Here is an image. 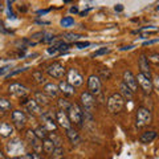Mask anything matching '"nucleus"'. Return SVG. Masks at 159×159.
<instances>
[{
	"instance_id": "nucleus-33",
	"label": "nucleus",
	"mask_w": 159,
	"mask_h": 159,
	"mask_svg": "<svg viewBox=\"0 0 159 159\" xmlns=\"http://www.w3.org/2000/svg\"><path fill=\"white\" fill-rule=\"evenodd\" d=\"M54 47L57 48L58 52H62V51H66V49L69 48V44L65 43V41H58V43L54 44Z\"/></svg>"
},
{
	"instance_id": "nucleus-52",
	"label": "nucleus",
	"mask_w": 159,
	"mask_h": 159,
	"mask_svg": "<svg viewBox=\"0 0 159 159\" xmlns=\"http://www.w3.org/2000/svg\"><path fill=\"white\" fill-rule=\"evenodd\" d=\"M56 159H64V157H56Z\"/></svg>"
},
{
	"instance_id": "nucleus-35",
	"label": "nucleus",
	"mask_w": 159,
	"mask_h": 159,
	"mask_svg": "<svg viewBox=\"0 0 159 159\" xmlns=\"http://www.w3.org/2000/svg\"><path fill=\"white\" fill-rule=\"evenodd\" d=\"M74 45H76V48H78V49H84V48L90 45V43L89 41H74Z\"/></svg>"
},
{
	"instance_id": "nucleus-18",
	"label": "nucleus",
	"mask_w": 159,
	"mask_h": 159,
	"mask_svg": "<svg viewBox=\"0 0 159 159\" xmlns=\"http://www.w3.org/2000/svg\"><path fill=\"white\" fill-rule=\"evenodd\" d=\"M44 93L47 94L48 97H57V94H58V86L56 85V84H53V82H47V84H44Z\"/></svg>"
},
{
	"instance_id": "nucleus-50",
	"label": "nucleus",
	"mask_w": 159,
	"mask_h": 159,
	"mask_svg": "<svg viewBox=\"0 0 159 159\" xmlns=\"http://www.w3.org/2000/svg\"><path fill=\"white\" fill-rule=\"evenodd\" d=\"M73 0H64V3H72Z\"/></svg>"
},
{
	"instance_id": "nucleus-14",
	"label": "nucleus",
	"mask_w": 159,
	"mask_h": 159,
	"mask_svg": "<svg viewBox=\"0 0 159 159\" xmlns=\"http://www.w3.org/2000/svg\"><path fill=\"white\" fill-rule=\"evenodd\" d=\"M56 121L58 122V125L64 127L65 130H68V129H70V121H69V118H68V114L64 111V110H58L56 111Z\"/></svg>"
},
{
	"instance_id": "nucleus-48",
	"label": "nucleus",
	"mask_w": 159,
	"mask_h": 159,
	"mask_svg": "<svg viewBox=\"0 0 159 159\" xmlns=\"http://www.w3.org/2000/svg\"><path fill=\"white\" fill-rule=\"evenodd\" d=\"M4 158H6V157H4V154H3L2 151H0V159H4Z\"/></svg>"
},
{
	"instance_id": "nucleus-2",
	"label": "nucleus",
	"mask_w": 159,
	"mask_h": 159,
	"mask_svg": "<svg viewBox=\"0 0 159 159\" xmlns=\"http://www.w3.org/2000/svg\"><path fill=\"white\" fill-rule=\"evenodd\" d=\"M66 111H68V118H69V121H70V123H74V125H77V126H82L84 111L77 103H70V106H69Z\"/></svg>"
},
{
	"instance_id": "nucleus-44",
	"label": "nucleus",
	"mask_w": 159,
	"mask_h": 159,
	"mask_svg": "<svg viewBox=\"0 0 159 159\" xmlns=\"http://www.w3.org/2000/svg\"><path fill=\"white\" fill-rule=\"evenodd\" d=\"M114 9H116L117 12H122L123 11V6H122V4H117V6L114 7Z\"/></svg>"
},
{
	"instance_id": "nucleus-6",
	"label": "nucleus",
	"mask_w": 159,
	"mask_h": 159,
	"mask_svg": "<svg viewBox=\"0 0 159 159\" xmlns=\"http://www.w3.org/2000/svg\"><path fill=\"white\" fill-rule=\"evenodd\" d=\"M135 80H137V84L142 88L143 92L146 94H151V92L154 90V85H152L151 78H147L146 76H143L142 73H139L138 76H135Z\"/></svg>"
},
{
	"instance_id": "nucleus-7",
	"label": "nucleus",
	"mask_w": 159,
	"mask_h": 159,
	"mask_svg": "<svg viewBox=\"0 0 159 159\" xmlns=\"http://www.w3.org/2000/svg\"><path fill=\"white\" fill-rule=\"evenodd\" d=\"M81 102L84 105V109L88 113H93L94 106H96V99H94V96L90 94L89 92H84L81 94Z\"/></svg>"
},
{
	"instance_id": "nucleus-17",
	"label": "nucleus",
	"mask_w": 159,
	"mask_h": 159,
	"mask_svg": "<svg viewBox=\"0 0 159 159\" xmlns=\"http://www.w3.org/2000/svg\"><path fill=\"white\" fill-rule=\"evenodd\" d=\"M41 119H43V126L45 127L49 133L56 131L57 125H56V122L53 121V117H51L49 114H44V116H41Z\"/></svg>"
},
{
	"instance_id": "nucleus-24",
	"label": "nucleus",
	"mask_w": 159,
	"mask_h": 159,
	"mask_svg": "<svg viewBox=\"0 0 159 159\" xmlns=\"http://www.w3.org/2000/svg\"><path fill=\"white\" fill-rule=\"evenodd\" d=\"M41 145H43V151L48 154V155H52L53 154V150H54V143L51 141L49 138H45V139H43V142H41Z\"/></svg>"
},
{
	"instance_id": "nucleus-1",
	"label": "nucleus",
	"mask_w": 159,
	"mask_h": 159,
	"mask_svg": "<svg viewBox=\"0 0 159 159\" xmlns=\"http://www.w3.org/2000/svg\"><path fill=\"white\" fill-rule=\"evenodd\" d=\"M125 107V98L119 93L111 94L107 99V110L110 113H121Z\"/></svg>"
},
{
	"instance_id": "nucleus-31",
	"label": "nucleus",
	"mask_w": 159,
	"mask_h": 159,
	"mask_svg": "<svg viewBox=\"0 0 159 159\" xmlns=\"http://www.w3.org/2000/svg\"><path fill=\"white\" fill-rule=\"evenodd\" d=\"M73 24H74V19L70 17V16L64 17V19L61 20V27H64V28H69V27H72Z\"/></svg>"
},
{
	"instance_id": "nucleus-53",
	"label": "nucleus",
	"mask_w": 159,
	"mask_h": 159,
	"mask_svg": "<svg viewBox=\"0 0 159 159\" xmlns=\"http://www.w3.org/2000/svg\"><path fill=\"white\" fill-rule=\"evenodd\" d=\"M0 6H2V3H0Z\"/></svg>"
},
{
	"instance_id": "nucleus-13",
	"label": "nucleus",
	"mask_w": 159,
	"mask_h": 159,
	"mask_svg": "<svg viewBox=\"0 0 159 159\" xmlns=\"http://www.w3.org/2000/svg\"><path fill=\"white\" fill-rule=\"evenodd\" d=\"M9 93L13 94V96H16V97H24L28 94V89L24 85H21V84L15 82V84H11V85H9Z\"/></svg>"
},
{
	"instance_id": "nucleus-36",
	"label": "nucleus",
	"mask_w": 159,
	"mask_h": 159,
	"mask_svg": "<svg viewBox=\"0 0 159 159\" xmlns=\"http://www.w3.org/2000/svg\"><path fill=\"white\" fill-rule=\"evenodd\" d=\"M53 40H54L53 34H51V33H44L41 41H43V43H51V41H53Z\"/></svg>"
},
{
	"instance_id": "nucleus-29",
	"label": "nucleus",
	"mask_w": 159,
	"mask_h": 159,
	"mask_svg": "<svg viewBox=\"0 0 159 159\" xmlns=\"http://www.w3.org/2000/svg\"><path fill=\"white\" fill-rule=\"evenodd\" d=\"M11 102L6 98H0V111H8L11 110Z\"/></svg>"
},
{
	"instance_id": "nucleus-37",
	"label": "nucleus",
	"mask_w": 159,
	"mask_h": 159,
	"mask_svg": "<svg viewBox=\"0 0 159 159\" xmlns=\"http://www.w3.org/2000/svg\"><path fill=\"white\" fill-rule=\"evenodd\" d=\"M106 53H109V48H101V49H98L97 52H94V53H93V57L102 56V54H106Z\"/></svg>"
},
{
	"instance_id": "nucleus-49",
	"label": "nucleus",
	"mask_w": 159,
	"mask_h": 159,
	"mask_svg": "<svg viewBox=\"0 0 159 159\" xmlns=\"http://www.w3.org/2000/svg\"><path fill=\"white\" fill-rule=\"evenodd\" d=\"M86 13H88V11H84V12H81V16H85Z\"/></svg>"
},
{
	"instance_id": "nucleus-40",
	"label": "nucleus",
	"mask_w": 159,
	"mask_h": 159,
	"mask_svg": "<svg viewBox=\"0 0 159 159\" xmlns=\"http://www.w3.org/2000/svg\"><path fill=\"white\" fill-rule=\"evenodd\" d=\"M57 52H58V51H57V48L54 47V45L51 47V48H48V53H49V54H54V53H57Z\"/></svg>"
},
{
	"instance_id": "nucleus-5",
	"label": "nucleus",
	"mask_w": 159,
	"mask_h": 159,
	"mask_svg": "<svg viewBox=\"0 0 159 159\" xmlns=\"http://www.w3.org/2000/svg\"><path fill=\"white\" fill-rule=\"evenodd\" d=\"M101 80L96 74H92L90 77L88 78V90L93 96H97V94L101 93Z\"/></svg>"
},
{
	"instance_id": "nucleus-4",
	"label": "nucleus",
	"mask_w": 159,
	"mask_h": 159,
	"mask_svg": "<svg viewBox=\"0 0 159 159\" xmlns=\"http://www.w3.org/2000/svg\"><path fill=\"white\" fill-rule=\"evenodd\" d=\"M47 73L53 78H62L66 74V69L62 64L60 62H53L47 68Z\"/></svg>"
},
{
	"instance_id": "nucleus-23",
	"label": "nucleus",
	"mask_w": 159,
	"mask_h": 159,
	"mask_svg": "<svg viewBox=\"0 0 159 159\" xmlns=\"http://www.w3.org/2000/svg\"><path fill=\"white\" fill-rule=\"evenodd\" d=\"M66 137L69 138V141H70L73 145H78L80 142H81V138H80V134L77 130H74V129H68L66 130Z\"/></svg>"
},
{
	"instance_id": "nucleus-12",
	"label": "nucleus",
	"mask_w": 159,
	"mask_h": 159,
	"mask_svg": "<svg viewBox=\"0 0 159 159\" xmlns=\"http://www.w3.org/2000/svg\"><path fill=\"white\" fill-rule=\"evenodd\" d=\"M148 60H147V56L146 54H141L139 57V61H138V65H139V69H141V73L143 76H146L147 78H151V70H150V65H148Z\"/></svg>"
},
{
	"instance_id": "nucleus-34",
	"label": "nucleus",
	"mask_w": 159,
	"mask_h": 159,
	"mask_svg": "<svg viewBox=\"0 0 159 159\" xmlns=\"http://www.w3.org/2000/svg\"><path fill=\"white\" fill-rule=\"evenodd\" d=\"M137 32H151V33H157L158 32V28L157 27H145V28L138 29Z\"/></svg>"
},
{
	"instance_id": "nucleus-43",
	"label": "nucleus",
	"mask_w": 159,
	"mask_h": 159,
	"mask_svg": "<svg viewBox=\"0 0 159 159\" xmlns=\"http://www.w3.org/2000/svg\"><path fill=\"white\" fill-rule=\"evenodd\" d=\"M51 9H52V8H48V9H40V11H37V13H39V15H45V13H48V12H51Z\"/></svg>"
},
{
	"instance_id": "nucleus-28",
	"label": "nucleus",
	"mask_w": 159,
	"mask_h": 159,
	"mask_svg": "<svg viewBox=\"0 0 159 159\" xmlns=\"http://www.w3.org/2000/svg\"><path fill=\"white\" fill-rule=\"evenodd\" d=\"M62 37L65 41H70V43H74V41H77V39L78 37H82L81 34H77V33H70V32H66V33H64L62 34Z\"/></svg>"
},
{
	"instance_id": "nucleus-45",
	"label": "nucleus",
	"mask_w": 159,
	"mask_h": 159,
	"mask_svg": "<svg viewBox=\"0 0 159 159\" xmlns=\"http://www.w3.org/2000/svg\"><path fill=\"white\" fill-rule=\"evenodd\" d=\"M158 43V40H151V41H145L143 43V45H150V44H155Z\"/></svg>"
},
{
	"instance_id": "nucleus-21",
	"label": "nucleus",
	"mask_w": 159,
	"mask_h": 159,
	"mask_svg": "<svg viewBox=\"0 0 159 159\" xmlns=\"http://www.w3.org/2000/svg\"><path fill=\"white\" fill-rule=\"evenodd\" d=\"M24 106L27 107V110L31 114H40V110H41V106H39L34 99H27V101H24Z\"/></svg>"
},
{
	"instance_id": "nucleus-10",
	"label": "nucleus",
	"mask_w": 159,
	"mask_h": 159,
	"mask_svg": "<svg viewBox=\"0 0 159 159\" xmlns=\"http://www.w3.org/2000/svg\"><path fill=\"white\" fill-rule=\"evenodd\" d=\"M123 84H125L133 93H135L138 90V84H137L135 76H134L130 70H125V73H123Z\"/></svg>"
},
{
	"instance_id": "nucleus-19",
	"label": "nucleus",
	"mask_w": 159,
	"mask_h": 159,
	"mask_svg": "<svg viewBox=\"0 0 159 159\" xmlns=\"http://www.w3.org/2000/svg\"><path fill=\"white\" fill-rule=\"evenodd\" d=\"M13 125L8 122H0V137H4V138H8L13 134Z\"/></svg>"
},
{
	"instance_id": "nucleus-39",
	"label": "nucleus",
	"mask_w": 159,
	"mask_h": 159,
	"mask_svg": "<svg viewBox=\"0 0 159 159\" xmlns=\"http://www.w3.org/2000/svg\"><path fill=\"white\" fill-rule=\"evenodd\" d=\"M23 70H25V69H16V70H13V72L9 73L7 77H12V76H15V74H17V73H21Z\"/></svg>"
},
{
	"instance_id": "nucleus-46",
	"label": "nucleus",
	"mask_w": 159,
	"mask_h": 159,
	"mask_svg": "<svg viewBox=\"0 0 159 159\" xmlns=\"http://www.w3.org/2000/svg\"><path fill=\"white\" fill-rule=\"evenodd\" d=\"M32 157H33V159H44L41 155H39L37 152H36V154H32Z\"/></svg>"
},
{
	"instance_id": "nucleus-8",
	"label": "nucleus",
	"mask_w": 159,
	"mask_h": 159,
	"mask_svg": "<svg viewBox=\"0 0 159 159\" xmlns=\"http://www.w3.org/2000/svg\"><path fill=\"white\" fill-rule=\"evenodd\" d=\"M25 138H27V141H28V143L32 146V148L34 151H36L37 154L40 152V151H43V145H41V139H39L37 137H36V134H34L32 130H28L27 133H25Z\"/></svg>"
},
{
	"instance_id": "nucleus-27",
	"label": "nucleus",
	"mask_w": 159,
	"mask_h": 159,
	"mask_svg": "<svg viewBox=\"0 0 159 159\" xmlns=\"http://www.w3.org/2000/svg\"><path fill=\"white\" fill-rule=\"evenodd\" d=\"M32 76L34 78V81H36L37 84H40V85H43V84H47V78L43 74V72H33Z\"/></svg>"
},
{
	"instance_id": "nucleus-11",
	"label": "nucleus",
	"mask_w": 159,
	"mask_h": 159,
	"mask_svg": "<svg viewBox=\"0 0 159 159\" xmlns=\"http://www.w3.org/2000/svg\"><path fill=\"white\" fill-rule=\"evenodd\" d=\"M11 118H12L13 125L16 126L17 129H23L24 125H25V122H27V116H25V113L21 111V110H15V111H12Z\"/></svg>"
},
{
	"instance_id": "nucleus-41",
	"label": "nucleus",
	"mask_w": 159,
	"mask_h": 159,
	"mask_svg": "<svg viewBox=\"0 0 159 159\" xmlns=\"http://www.w3.org/2000/svg\"><path fill=\"white\" fill-rule=\"evenodd\" d=\"M7 70H9V65H6V66L0 68V76H3V74H4V73H6Z\"/></svg>"
},
{
	"instance_id": "nucleus-51",
	"label": "nucleus",
	"mask_w": 159,
	"mask_h": 159,
	"mask_svg": "<svg viewBox=\"0 0 159 159\" xmlns=\"http://www.w3.org/2000/svg\"><path fill=\"white\" fill-rule=\"evenodd\" d=\"M9 159H20V157H13V158H9Z\"/></svg>"
},
{
	"instance_id": "nucleus-47",
	"label": "nucleus",
	"mask_w": 159,
	"mask_h": 159,
	"mask_svg": "<svg viewBox=\"0 0 159 159\" xmlns=\"http://www.w3.org/2000/svg\"><path fill=\"white\" fill-rule=\"evenodd\" d=\"M70 13H78V8L77 7H72L70 8Z\"/></svg>"
},
{
	"instance_id": "nucleus-25",
	"label": "nucleus",
	"mask_w": 159,
	"mask_h": 159,
	"mask_svg": "<svg viewBox=\"0 0 159 159\" xmlns=\"http://www.w3.org/2000/svg\"><path fill=\"white\" fill-rule=\"evenodd\" d=\"M33 133L36 134V137H37L39 139H41V141H43V139H45V138H48V135H49V131H48L43 125H41V126H37V127L33 130Z\"/></svg>"
},
{
	"instance_id": "nucleus-38",
	"label": "nucleus",
	"mask_w": 159,
	"mask_h": 159,
	"mask_svg": "<svg viewBox=\"0 0 159 159\" xmlns=\"http://www.w3.org/2000/svg\"><path fill=\"white\" fill-rule=\"evenodd\" d=\"M148 61H152L154 64H158L159 62V54L158 53H154V54H150V56H148Z\"/></svg>"
},
{
	"instance_id": "nucleus-32",
	"label": "nucleus",
	"mask_w": 159,
	"mask_h": 159,
	"mask_svg": "<svg viewBox=\"0 0 159 159\" xmlns=\"http://www.w3.org/2000/svg\"><path fill=\"white\" fill-rule=\"evenodd\" d=\"M98 77H101L102 80H109L111 77V72L106 68H102V69H99V76Z\"/></svg>"
},
{
	"instance_id": "nucleus-26",
	"label": "nucleus",
	"mask_w": 159,
	"mask_h": 159,
	"mask_svg": "<svg viewBox=\"0 0 159 159\" xmlns=\"http://www.w3.org/2000/svg\"><path fill=\"white\" fill-rule=\"evenodd\" d=\"M119 94H121V96L125 98V99H129V101H130V99L133 98V92L130 90V89H129L125 84H121V86H119Z\"/></svg>"
},
{
	"instance_id": "nucleus-3",
	"label": "nucleus",
	"mask_w": 159,
	"mask_h": 159,
	"mask_svg": "<svg viewBox=\"0 0 159 159\" xmlns=\"http://www.w3.org/2000/svg\"><path fill=\"white\" fill-rule=\"evenodd\" d=\"M152 122V113L146 107H139L137 111V127L148 126Z\"/></svg>"
},
{
	"instance_id": "nucleus-42",
	"label": "nucleus",
	"mask_w": 159,
	"mask_h": 159,
	"mask_svg": "<svg viewBox=\"0 0 159 159\" xmlns=\"http://www.w3.org/2000/svg\"><path fill=\"white\" fill-rule=\"evenodd\" d=\"M20 159H33V157H32V154H23L20 157Z\"/></svg>"
},
{
	"instance_id": "nucleus-16",
	"label": "nucleus",
	"mask_w": 159,
	"mask_h": 159,
	"mask_svg": "<svg viewBox=\"0 0 159 159\" xmlns=\"http://www.w3.org/2000/svg\"><path fill=\"white\" fill-rule=\"evenodd\" d=\"M58 92H61L64 96H66V97H72V96H74V93H76V90H74V86H72L68 81H61V82H60Z\"/></svg>"
},
{
	"instance_id": "nucleus-9",
	"label": "nucleus",
	"mask_w": 159,
	"mask_h": 159,
	"mask_svg": "<svg viewBox=\"0 0 159 159\" xmlns=\"http://www.w3.org/2000/svg\"><path fill=\"white\" fill-rule=\"evenodd\" d=\"M68 82L72 86L76 88V86L82 85L84 77H82V74L77 70V69H69L68 70Z\"/></svg>"
},
{
	"instance_id": "nucleus-30",
	"label": "nucleus",
	"mask_w": 159,
	"mask_h": 159,
	"mask_svg": "<svg viewBox=\"0 0 159 159\" xmlns=\"http://www.w3.org/2000/svg\"><path fill=\"white\" fill-rule=\"evenodd\" d=\"M57 103H58V106H60V110H64V111H66L68 109H69V106H70L69 101H66L65 98H60L58 101H57Z\"/></svg>"
},
{
	"instance_id": "nucleus-22",
	"label": "nucleus",
	"mask_w": 159,
	"mask_h": 159,
	"mask_svg": "<svg viewBox=\"0 0 159 159\" xmlns=\"http://www.w3.org/2000/svg\"><path fill=\"white\" fill-rule=\"evenodd\" d=\"M155 138H157V131L151 130V131L143 133L141 135V138H139V141H141V143H143V145H147V143H151Z\"/></svg>"
},
{
	"instance_id": "nucleus-20",
	"label": "nucleus",
	"mask_w": 159,
	"mask_h": 159,
	"mask_svg": "<svg viewBox=\"0 0 159 159\" xmlns=\"http://www.w3.org/2000/svg\"><path fill=\"white\" fill-rule=\"evenodd\" d=\"M33 99L36 101V103L39 106H47V105H49V99H51V97H48L44 92H36Z\"/></svg>"
},
{
	"instance_id": "nucleus-15",
	"label": "nucleus",
	"mask_w": 159,
	"mask_h": 159,
	"mask_svg": "<svg viewBox=\"0 0 159 159\" xmlns=\"http://www.w3.org/2000/svg\"><path fill=\"white\" fill-rule=\"evenodd\" d=\"M23 142H20L19 139H13L12 142H9L8 143V146H7V150L9 152V155H19V154H21V151L24 150V146L21 145Z\"/></svg>"
}]
</instances>
